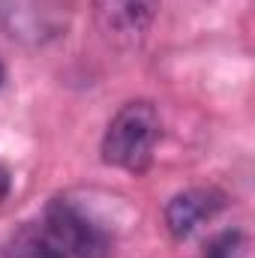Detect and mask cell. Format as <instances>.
Returning a JSON list of instances; mask_svg holds the SVG:
<instances>
[{"instance_id": "cell-1", "label": "cell", "mask_w": 255, "mask_h": 258, "mask_svg": "<svg viewBox=\"0 0 255 258\" xmlns=\"http://www.w3.org/2000/svg\"><path fill=\"white\" fill-rule=\"evenodd\" d=\"M111 237L69 198H54L39 222L21 225L3 258H108Z\"/></svg>"}, {"instance_id": "cell-2", "label": "cell", "mask_w": 255, "mask_h": 258, "mask_svg": "<svg viewBox=\"0 0 255 258\" xmlns=\"http://www.w3.org/2000/svg\"><path fill=\"white\" fill-rule=\"evenodd\" d=\"M159 114L150 102H126L105 129L102 138V159L108 165L126 168V171H144L153 159V147L159 141Z\"/></svg>"}, {"instance_id": "cell-3", "label": "cell", "mask_w": 255, "mask_h": 258, "mask_svg": "<svg viewBox=\"0 0 255 258\" xmlns=\"http://www.w3.org/2000/svg\"><path fill=\"white\" fill-rule=\"evenodd\" d=\"M159 0H93V18L105 39L117 45L138 42L153 24Z\"/></svg>"}, {"instance_id": "cell-4", "label": "cell", "mask_w": 255, "mask_h": 258, "mask_svg": "<svg viewBox=\"0 0 255 258\" xmlns=\"http://www.w3.org/2000/svg\"><path fill=\"white\" fill-rule=\"evenodd\" d=\"M222 195L216 189H186V192H177L168 207H165V225L171 231V237L183 240L195 234L207 219H213L219 210H222Z\"/></svg>"}, {"instance_id": "cell-5", "label": "cell", "mask_w": 255, "mask_h": 258, "mask_svg": "<svg viewBox=\"0 0 255 258\" xmlns=\"http://www.w3.org/2000/svg\"><path fill=\"white\" fill-rule=\"evenodd\" d=\"M9 195V171H6V165L0 162V201Z\"/></svg>"}, {"instance_id": "cell-6", "label": "cell", "mask_w": 255, "mask_h": 258, "mask_svg": "<svg viewBox=\"0 0 255 258\" xmlns=\"http://www.w3.org/2000/svg\"><path fill=\"white\" fill-rule=\"evenodd\" d=\"M3 81H6V69H3V63H0V87H3Z\"/></svg>"}]
</instances>
